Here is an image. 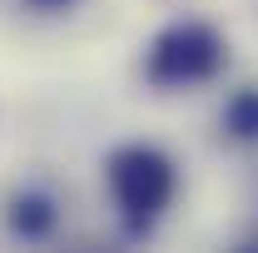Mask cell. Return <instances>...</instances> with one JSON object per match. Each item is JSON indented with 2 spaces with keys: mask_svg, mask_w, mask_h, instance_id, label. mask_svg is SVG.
<instances>
[{
  "mask_svg": "<svg viewBox=\"0 0 258 253\" xmlns=\"http://www.w3.org/2000/svg\"><path fill=\"white\" fill-rule=\"evenodd\" d=\"M228 119H233L238 134H258V90H253V95H243V99H233Z\"/></svg>",
  "mask_w": 258,
  "mask_h": 253,
  "instance_id": "cell-3",
  "label": "cell"
},
{
  "mask_svg": "<svg viewBox=\"0 0 258 253\" xmlns=\"http://www.w3.org/2000/svg\"><path fill=\"white\" fill-rule=\"evenodd\" d=\"M219 65H224V40H219V30H209L199 20H184V25H169L154 40V50H149V80L154 85H169V90H184V85L214 80Z\"/></svg>",
  "mask_w": 258,
  "mask_h": 253,
  "instance_id": "cell-2",
  "label": "cell"
},
{
  "mask_svg": "<svg viewBox=\"0 0 258 253\" xmlns=\"http://www.w3.org/2000/svg\"><path fill=\"white\" fill-rule=\"evenodd\" d=\"M109 194L129 223H154L174 199V164L149 144H124L109 154Z\"/></svg>",
  "mask_w": 258,
  "mask_h": 253,
  "instance_id": "cell-1",
  "label": "cell"
}]
</instances>
